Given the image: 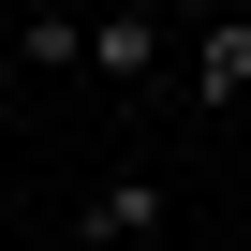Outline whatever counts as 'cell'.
<instances>
[{
  "label": "cell",
  "instance_id": "cell-1",
  "mask_svg": "<svg viewBox=\"0 0 251 251\" xmlns=\"http://www.w3.org/2000/svg\"><path fill=\"white\" fill-rule=\"evenodd\" d=\"M163 45H177V30L148 15V0H118V15H89V74H103V89H148V74H163Z\"/></svg>",
  "mask_w": 251,
  "mask_h": 251
},
{
  "label": "cell",
  "instance_id": "cell-2",
  "mask_svg": "<svg viewBox=\"0 0 251 251\" xmlns=\"http://www.w3.org/2000/svg\"><path fill=\"white\" fill-rule=\"evenodd\" d=\"M163 222H177V192H163V177H103V192H89V236H103V251H148Z\"/></svg>",
  "mask_w": 251,
  "mask_h": 251
},
{
  "label": "cell",
  "instance_id": "cell-3",
  "mask_svg": "<svg viewBox=\"0 0 251 251\" xmlns=\"http://www.w3.org/2000/svg\"><path fill=\"white\" fill-rule=\"evenodd\" d=\"M192 89H207L222 118L251 103V15H207V30H192Z\"/></svg>",
  "mask_w": 251,
  "mask_h": 251
},
{
  "label": "cell",
  "instance_id": "cell-4",
  "mask_svg": "<svg viewBox=\"0 0 251 251\" xmlns=\"http://www.w3.org/2000/svg\"><path fill=\"white\" fill-rule=\"evenodd\" d=\"M15 59H30V74H89V15H74V0H45V15L15 30Z\"/></svg>",
  "mask_w": 251,
  "mask_h": 251
},
{
  "label": "cell",
  "instance_id": "cell-5",
  "mask_svg": "<svg viewBox=\"0 0 251 251\" xmlns=\"http://www.w3.org/2000/svg\"><path fill=\"white\" fill-rule=\"evenodd\" d=\"M0 118H15V74H0Z\"/></svg>",
  "mask_w": 251,
  "mask_h": 251
}]
</instances>
